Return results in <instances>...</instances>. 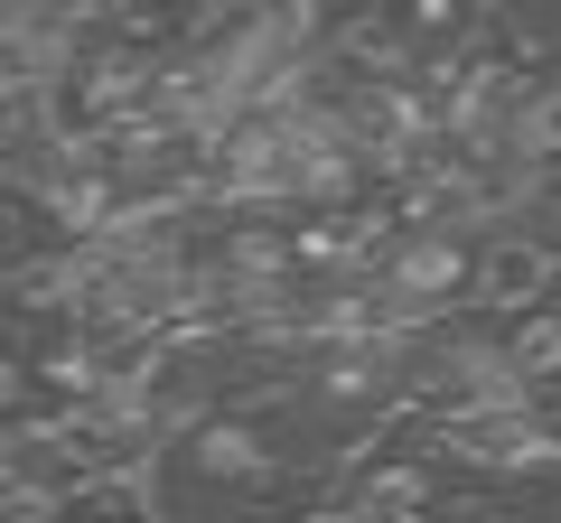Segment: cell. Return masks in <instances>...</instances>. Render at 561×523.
Listing matches in <instances>:
<instances>
[{"mask_svg":"<svg viewBox=\"0 0 561 523\" xmlns=\"http://www.w3.org/2000/svg\"><path fill=\"white\" fill-rule=\"evenodd\" d=\"M505 160H515V168H552V160H561V75H534V84H524Z\"/></svg>","mask_w":561,"mask_h":523,"instance_id":"7a4b0ae2","label":"cell"},{"mask_svg":"<svg viewBox=\"0 0 561 523\" xmlns=\"http://www.w3.org/2000/svg\"><path fill=\"white\" fill-rule=\"evenodd\" d=\"M561 290V253L542 234H486L478 243V309L515 318V309H542Z\"/></svg>","mask_w":561,"mask_h":523,"instance_id":"6da1fadb","label":"cell"}]
</instances>
